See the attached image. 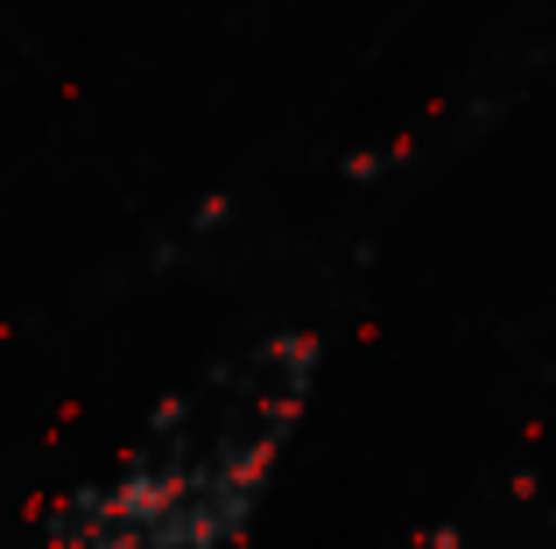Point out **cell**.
<instances>
[{"label":"cell","mask_w":556,"mask_h":549,"mask_svg":"<svg viewBox=\"0 0 556 549\" xmlns=\"http://www.w3.org/2000/svg\"><path fill=\"white\" fill-rule=\"evenodd\" d=\"M325 345L268 331L184 387L113 480L78 494L36 549H232L311 409Z\"/></svg>","instance_id":"obj_1"}]
</instances>
